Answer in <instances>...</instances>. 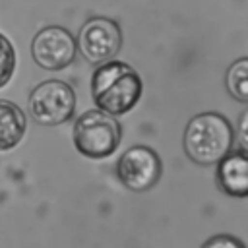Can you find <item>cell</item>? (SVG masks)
I'll return each mask as SVG.
<instances>
[{
	"mask_svg": "<svg viewBox=\"0 0 248 248\" xmlns=\"http://www.w3.org/2000/svg\"><path fill=\"white\" fill-rule=\"evenodd\" d=\"M217 180L225 194L234 198L248 196V153H227L219 161Z\"/></svg>",
	"mask_w": 248,
	"mask_h": 248,
	"instance_id": "ba28073f",
	"label": "cell"
},
{
	"mask_svg": "<svg viewBox=\"0 0 248 248\" xmlns=\"http://www.w3.org/2000/svg\"><path fill=\"white\" fill-rule=\"evenodd\" d=\"M232 145V128L217 112H203L190 120L184 132V149L198 165L219 163Z\"/></svg>",
	"mask_w": 248,
	"mask_h": 248,
	"instance_id": "7a4b0ae2",
	"label": "cell"
},
{
	"mask_svg": "<svg viewBox=\"0 0 248 248\" xmlns=\"http://www.w3.org/2000/svg\"><path fill=\"white\" fill-rule=\"evenodd\" d=\"M236 143L238 147L248 153V108L240 114L238 118V126H236Z\"/></svg>",
	"mask_w": 248,
	"mask_h": 248,
	"instance_id": "4fadbf2b",
	"label": "cell"
},
{
	"mask_svg": "<svg viewBox=\"0 0 248 248\" xmlns=\"http://www.w3.org/2000/svg\"><path fill=\"white\" fill-rule=\"evenodd\" d=\"M95 105L108 114L128 112L141 97V79L136 70L124 62H105L91 79Z\"/></svg>",
	"mask_w": 248,
	"mask_h": 248,
	"instance_id": "6da1fadb",
	"label": "cell"
},
{
	"mask_svg": "<svg viewBox=\"0 0 248 248\" xmlns=\"http://www.w3.org/2000/svg\"><path fill=\"white\" fill-rule=\"evenodd\" d=\"M27 130L25 112L12 101L0 99V151L16 147Z\"/></svg>",
	"mask_w": 248,
	"mask_h": 248,
	"instance_id": "9c48e42d",
	"label": "cell"
},
{
	"mask_svg": "<svg viewBox=\"0 0 248 248\" xmlns=\"http://www.w3.org/2000/svg\"><path fill=\"white\" fill-rule=\"evenodd\" d=\"M202 248H244V244L231 234H217L209 238Z\"/></svg>",
	"mask_w": 248,
	"mask_h": 248,
	"instance_id": "7c38bea8",
	"label": "cell"
},
{
	"mask_svg": "<svg viewBox=\"0 0 248 248\" xmlns=\"http://www.w3.org/2000/svg\"><path fill=\"white\" fill-rule=\"evenodd\" d=\"M76 108L74 89L60 79L39 83L29 95V112L43 126H58L72 118Z\"/></svg>",
	"mask_w": 248,
	"mask_h": 248,
	"instance_id": "277c9868",
	"label": "cell"
},
{
	"mask_svg": "<svg viewBox=\"0 0 248 248\" xmlns=\"http://www.w3.org/2000/svg\"><path fill=\"white\" fill-rule=\"evenodd\" d=\"M16 70V50L12 41L0 33V87H4Z\"/></svg>",
	"mask_w": 248,
	"mask_h": 248,
	"instance_id": "8fae6325",
	"label": "cell"
},
{
	"mask_svg": "<svg viewBox=\"0 0 248 248\" xmlns=\"http://www.w3.org/2000/svg\"><path fill=\"white\" fill-rule=\"evenodd\" d=\"M116 170L124 186L136 192H143L155 186V182L159 180L161 161L153 149L145 145H134L126 149L124 155L118 159Z\"/></svg>",
	"mask_w": 248,
	"mask_h": 248,
	"instance_id": "52a82bcc",
	"label": "cell"
},
{
	"mask_svg": "<svg viewBox=\"0 0 248 248\" xmlns=\"http://www.w3.org/2000/svg\"><path fill=\"white\" fill-rule=\"evenodd\" d=\"M120 27L108 17H91L89 21L83 23L78 37L79 52L87 62L93 64L108 62L120 50Z\"/></svg>",
	"mask_w": 248,
	"mask_h": 248,
	"instance_id": "5b68a950",
	"label": "cell"
},
{
	"mask_svg": "<svg viewBox=\"0 0 248 248\" xmlns=\"http://www.w3.org/2000/svg\"><path fill=\"white\" fill-rule=\"evenodd\" d=\"M118 120L103 110H87L74 124L76 149L89 159H103L110 155L120 143Z\"/></svg>",
	"mask_w": 248,
	"mask_h": 248,
	"instance_id": "3957f363",
	"label": "cell"
},
{
	"mask_svg": "<svg viewBox=\"0 0 248 248\" xmlns=\"http://www.w3.org/2000/svg\"><path fill=\"white\" fill-rule=\"evenodd\" d=\"M227 89L236 101L248 103V58L236 60L227 70Z\"/></svg>",
	"mask_w": 248,
	"mask_h": 248,
	"instance_id": "30bf717a",
	"label": "cell"
},
{
	"mask_svg": "<svg viewBox=\"0 0 248 248\" xmlns=\"http://www.w3.org/2000/svg\"><path fill=\"white\" fill-rule=\"evenodd\" d=\"M76 48H78V45H76L72 33L58 25L41 29L33 37V43H31L33 60L41 68L50 70V72L70 66L76 58Z\"/></svg>",
	"mask_w": 248,
	"mask_h": 248,
	"instance_id": "8992f818",
	"label": "cell"
}]
</instances>
